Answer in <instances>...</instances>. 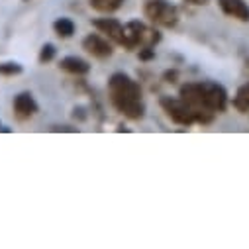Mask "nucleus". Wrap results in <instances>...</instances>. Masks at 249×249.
<instances>
[{"label":"nucleus","mask_w":249,"mask_h":249,"mask_svg":"<svg viewBox=\"0 0 249 249\" xmlns=\"http://www.w3.org/2000/svg\"><path fill=\"white\" fill-rule=\"evenodd\" d=\"M108 96L112 106L132 122H140L145 116L143 104V90L136 79L126 73H114L108 79Z\"/></svg>","instance_id":"nucleus-1"},{"label":"nucleus","mask_w":249,"mask_h":249,"mask_svg":"<svg viewBox=\"0 0 249 249\" xmlns=\"http://www.w3.org/2000/svg\"><path fill=\"white\" fill-rule=\"evenodd\" d=\"M178 96L196 110L224 114L228 110V90L216 81L184 83L178 89Z\"/></svg>","instance_id":"nucleus-2"},{"label":"nucleus","mask_w":249,"mask_h":249,"mask_svg":"<svg viewBox=\"0 0 249 249\" xmlns=\"http://www.w3.org/2000/svg\"><path fill=\"white\" fill-rule=\"evenodd\" d=\"M163 112L169 116L171 122L178 124V126H184L189 128L193 124H212L216 114L214 112H206V110H196L193 108L189 102H184L180 96L175 98V96H161L159 100Z\"/></svg>","instance_id":"nucleus-3"},{"label":"nucleus","mask_w":249,"mask_h":249,"mask_svg":"<svg viewBox=\"0 0 249 249\" xmlns=\"http://www.w3.org/2000/svg\"><path fill=\"white\" fill-rule=\"evenodd\" d=\"M159 41L161 32L142 20H130L124 24V49L136 51L138 47H155Z\"/></svg>","instance_id":"nucleus-4"},{"label":"nucleus","mask_w":249,"mask_h":249,"mask_svg":"<svg viewBox=\"0 0 249 249\" xmlns=\"http://www.w3.org/2000/svg\"><path fill=\"white\" fill-rule=\"evenodd\" d=\"M143 16L159 28H175L178 24V8L167 0H145L143 4Z\"/></svg>","instance_id":"nucleus-5"},{"label":"nucleus","mask_w":249,"mask_h":249,"mask_svg":"<svg viewBox=\"0 0 249 249\" xmlns=\"http://www.w3.org/2000/svg\"><path fill=\"white\" fill-rule=\"evenodd\" d=\"M83 49L92 55L94 59H100V61H106L114 55V47H112V41L104 36H98V34H89L85 36L83 39Z\"/></svg>","instance_id":"nucleus-6"},{"label":"nucleus","mask_w":249,"mask_h":249,"mask_svg":"<svg viewBox=\"0 0 249 249\" xmlns=\"http://www.w3.org/2000/svg\"><path fill=\"white\" fill-rule=\"evenodd\" d=\"M92 26L100 34H104V37H108L112 43L124 45V24L118 22L116 18H96L92 20Z\"/></svg>","instance_id":"nucleus-7"},{"label":"nucleus","mask_w":249,"mask_h":249,"mask_svg":"<svg viewBox=\"0 0 249 249\" xmlns=\"http://www.w3.org/2000/svg\"><path fill=\"white\" fill-rule=\"evenodd\" d=\"M12 108H14L16 118L22 120V122L34 118L39 112V106H37L36 98L32 96V92H20V94H16L14 96V102H12Z\"/></svg>","instance_id":"nucleus-8"},{"label":"nucleus","mask_w":249,"mask_h":249,"mask_svg":"<svg viewBox=\"0 0 249 249\" xmlns=\"http://www.w3.org/2000/svg\"><path fill=\"white\" fill-rule=\"evenodd\" d=\"M220 10L237 22H249V4L245 0H218Z\"/></svg>","instance_id":"nucleus-9"},{"label":"nucleus","mask_w":249,"mask_h":249,"mask_svg":"<svg viewBox=\"0 0 249 249\" xmlns=\"http://www.w3.org/2000/svg\"><path fill=\"white\" fill-rule=\"evenodd\" d=\"M59 69L65 71L69 75H75V77H85L90 73V63L85 61L83 57H77V55H67L59 61Z\"/></svg>","instance_id":"nucleus-10"},{"label":"nucleus","mask_w":249,"mask_h":249,"mask_svg":"<svg viewBox=\"0 0 249 249\" xmlns=\"http://www.w3.org/2000/svg\"><path fill=\"white\" fill-rule=\"evenodd\" d=\"M231 106L239 114H249V81L237 89L235 96L231 98Z\"/></svg>","instance_id":"nucleus-11"},{"label":"nucleus","mask_w":249,"mask_h":249,"mask_svg":"<svg viewBox=\"0 0 249 249\" xmlns=\"http://www.w3.org/2000/svg\"><path fill=\"white\" fill-rule=\"evenodd\" d=\"M53 30H55V34L59 37L67 39V37H73V34L77 32V26H75V22L71 18H57L53 22Z\"/></svg>","instance_id":"nucleus-12"},{"label":"nucleus","mask_w":249,"mask_h":249,"mask_svg":"<svg viewBox=\"0 0 249 249\" xmlns=\"http://www.w3.org/2000/svg\"><path fill=\"white\" fill-rule=\"evenodd\" d=\"M89 4L100 14H112L124 4V0H89Z\"/></svg>","instance_id":"nucleus-13"},{"label":"nucleus","mask_w":249,"mask_h":249,"mask_svg":"<svg viewBox=\"0 0 249 249\" xmlns=\"http://www.w3.org/2000/svg\"><path fill=\"white\" fill-rule=\"evenodd\" d=\"M22 73H24V67L18 61H4V63H0V75L2 77H16Z\"/></svg>","instance_id":"nucleus-14"},{"label":"nucleus","mask_w":249,"mask_h":249,"mask_svg":"<svg viewBox=\"0 0 249 249\" xmlns=\"http://www.w3.org/2000/svg\"><path fill=\"white\" fill-rule=\"evenodd\" d=\"M55 53H57V49H55V45L53 43H45V45H41V49H39V63L41 65H45V63H49V61H53L55 59Z\"/></svg>","instance_id":"nucleus-15"},{"label":"nucleus","mask_w":249,"mask_h":249,"mask_svg":"<svg viewBox=\"0 0 249 249\" xmlns=\"http://www.w3.org/2000/svg\"><path fill=\"white\" fill-rule=\"evenodd\" d=\"M140 59H142V61H151V59H155V49H153V47H140Z\"/></svg>","instance_id":"nucleus-16"},{"label":"nucleus","mask_w":249,"mask_h":249,"mask_svg":"<svg viewBox=\"0 0 249 249\" xmlns=\"http://www.w3.org/2000/svg\"><path fill=\"white\" fill-rule=\"evenodd\" d=\"M184 2H189V4H193V6H206L210 0H184Z\"/></svg>","instance_id":"nucleus-17"},{"label":"nucleus","mask_w":249,"mask_h":249,"mask_svg":"<svg viewBox=\"0 0 249 249\" xmlns=\"http://www.w3.org/2000/svg\"><path fill=\"white\" fill-rule=\"evenodd\" d=\"M178 77V73L177 71H167L165 73V79H167V83H175V79Z\"/></svg>","instance_id":"nucleus-18"},{"label":"nucleus","mask_w":249,"mask_h":249,"mask_svg":"<svg viewBox=\"0 0 249 249\" xmlns=\"http://www.w3.org/2000/svg\"><path fill=\"white\" fill-rule=\"evenodd\" d=\"M53 132H71V134H75L77 130L75 128H67V126H55V128H51Z\"/></svg>","instance_id":"nucleus-19"},{"label":"nucleus","mask_w":249,"mask_h":249,"mask_svg":"<svg viewBox=\"0 0 249 249\" xmlns=\"http://www.w3.org/2000/svg\"><path fill=\"white\" fill-rule=\"evenodd\" d=\"M0 132H2V126H0Z\"/></svg>","instance_id":"nucleus-20"},{"label":"nucleus","mask_w":249,"mask_h":249,"mask_svg":"<svg viewBox=\"0 0 249 249\" xmlns=\"http://www.w3.org/2000/svg\"><path fill=\"white\" fill-rule=\"evenodd\" d=\"M24 2H28V0H24Z\"/></svg>","instance_id":"nucleus-21"}]
</instances>
